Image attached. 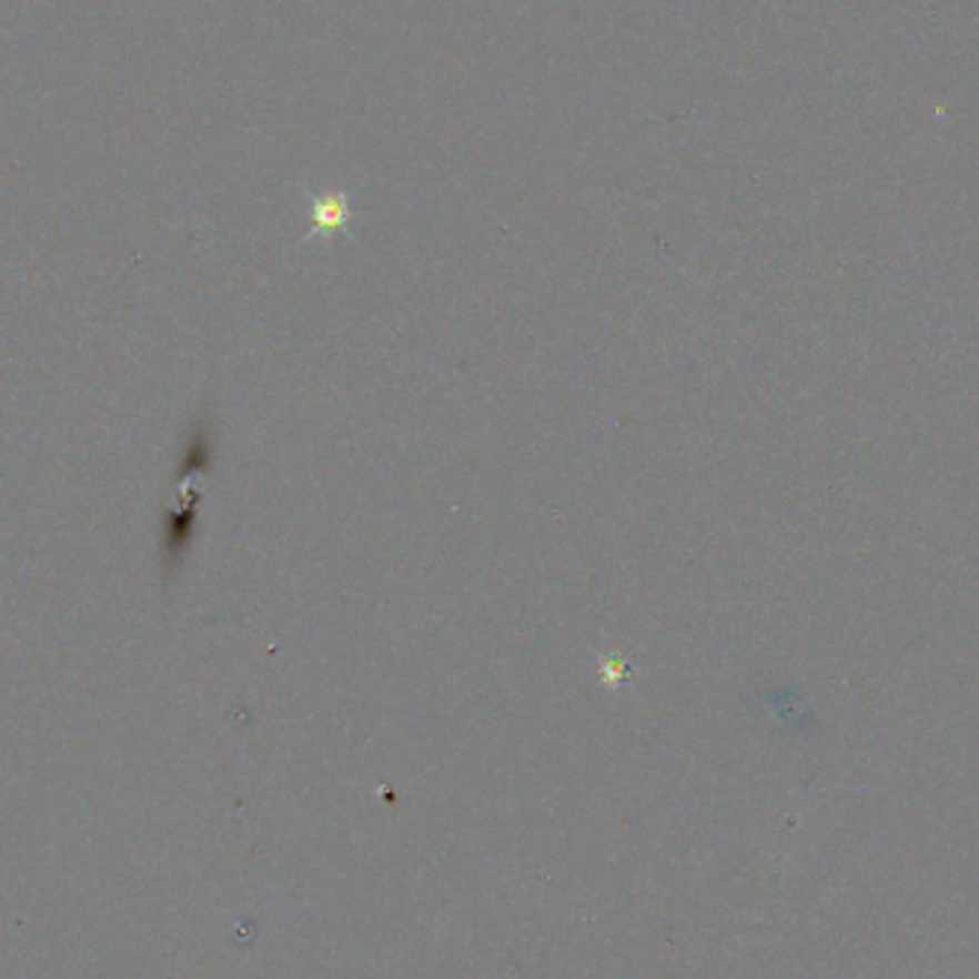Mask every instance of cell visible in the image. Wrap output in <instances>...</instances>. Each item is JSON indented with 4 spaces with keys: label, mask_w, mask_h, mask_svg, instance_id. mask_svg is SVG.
Listing matches in <instances>:
<instances>
[{
    "label": "cell",
    "mask_w": 979,
    "mask_h": 979,
    "mask_svg": "<svg viewBox=\"0 0 979 979\" xmlns=\"http://www.w3.org/2000/svg\"><path fill=\"white\" fill-rule=\"evenodd\" d=\"M347 221H350V206H347V198L344 195H321L315 198L313 204V235L324 232H339V230H347Z\"/></svg>",
    "instance_id": "obj_1"
},
{
    "label": "cell",
    "mask_w": 979,
    "mask_h": 979,
    "mask_svg": "<svg viewBox=\"0 0 979 979\" xmlns=\"http://www.w3.org/2000/svg\"><path fill=\"white\" fill-rule=\"evenodd\" d=\"M627 679V665L622 659L602 662V685H619Z\"/></svg>",
    "instance_id": "obj_2"
}]
</instances>
